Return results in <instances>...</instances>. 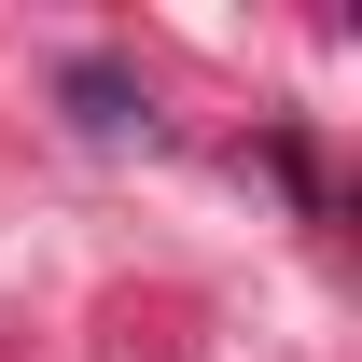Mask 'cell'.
I'll use <instances>...</instances> for the list:
<instances>
[{"label":"cell","mask_w":362,"mask_h":362,"mask_svg":"<svg viewBox=\"0 0 362 362\" xmlns=\"http://www.w3.org/2000/svg\"><path fill=\"white\" fill-rule=\"evenodd\" d=\"M70 126H84V139H126L139 126V70H126V56H70Z\"/></svg>","instance_id":"cell-1"}]
</instances>
